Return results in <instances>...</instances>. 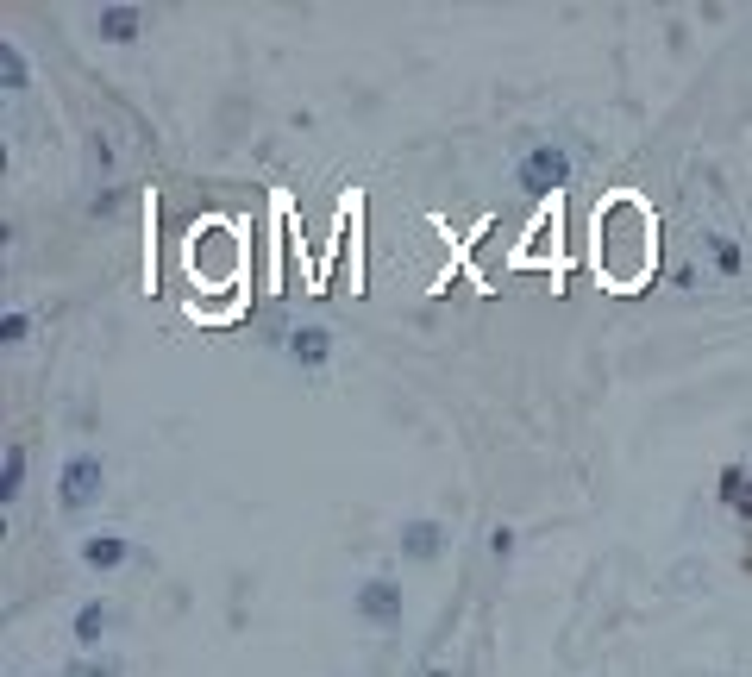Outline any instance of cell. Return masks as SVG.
Segmentation results:
<instances>
[{"label": "cell", "instance_id": "obj_1", "mask_svg": "<svg viewBox=\"0 0 752 677\" xmlns=\"http://www.w3.org/2000/svg\"><path fill=\"white\" fill-rule=\"evenodd\" d=\"M652 258H658V226H652V214H646L633 195L608 201L602 214H596V270H602L621 295H633V289L646 283Z\"/></svg>", "mask_w": 752, "mask_h": 677}, {"label": "cell", "instance_id": "obj_2", "mask_svg": "<svg viewBox=\"0 0 752 677\" xmlns=\"http://www.w3.org/2000/svg\"><path fill=\"white\" fill-rule=\"evenodd\" d=\"M571 176H577V157L558 145V138H539V145L521 151V163H514V189H521L527 201H546L558 189H571Z\"/></svg>", "mask_w": 752, "mask_h": 677}, {"label": "cell", "instance_id": "obj_3", "mask_svg": "<svg viewBox=\"0 0 752 677\" xmlns=\"http://www.w3.org/2000/svg\"><path fill=\"white\" fill-rule=\"evenodd\" d=\"M101 496H107V458L94 452V446L69 452L63 471H57V508L82 521V515H94V508H101Z\"/></svg>", "mask_w": 752, "mask_h": 677}, {"label": "cell", "instance_id": "obj_4", "mask_svg": "<svg viewBox=\"0 0 752 677\" xmlns=\"http://www.w3.org/2000/svg\"><path fill=\"white\" fill-rule=\"evenodd\" d=\"M351 615H358L364 627H376V634H395V627L408 621V590H402V577H364L358 590H351Z\"/></svg>", "mask_w": 752, "mask_h": 677}, {"label": "cell", "instance_id": "obj_5", "mask_svg": "<svg viewBox=\"0 0 752 677\" xmlns=\"http://www.w3.org/2000/svg\"><path fill=\"white\" fill-rule=\"evenodd\" d=\"M395 552L408 558V565H439L445 552H452V521L439 515H408L395 527Z\"/></svg>", "mask_w": 752, "mask_h": 677}, {"label": "cell", "instance_id": "obj_6", "mask_svg": "<svg viewBox=\"0 0 752 677\" xmlns=\"http://www.w3.org/2000/svg\"><path fill=\"white\" fill-rule=\"evenodd\" d=\"M76 558H82V571H94V577H120L132 565V540H126L120 527H88L82 540H76Z\"/></svg>", "mask_w": 752, "mask_h": 677}, {"label": "cell", "instance_id": "obj_7", "mask_svg": "<svg viewBox=\"0 0 752 677\" xmlns=\"http://www.w3.org/2000/svg\"><path fill=\"white\" fill-rule=\"evenodd\" d=\"M145 26H151V13L138 7V0H107V7L88 13V32L101 38V44H138Z\"/></svg>", "mask_w": 752, "mask_h": 677}, {"label": "cell", "instance_id": "obj_8", "mask_svg": "<svg viewBox=\"0 0 752 677\" xmlns=\"http://www.w3.org/2000/svg\"><path fill=\"white\" fill-rule=\"evenodd\" d=\"M113 627H120V602L113 596H88L76 615H69V640H76V652H101L113 640Z\"/></svg>", "mask_w": 752, "mask_h": 677}, {"label": "cell", "instance_id": "obj_9", "mask_svg": "<svg viewBox=\"0 0 752 677\" xmlns=\"http://www.w3.org/2000/svg\"><path fill=\"white\" fill-rule=\"evenodd\" d=\"M282 352H289V364L301 370V377H320V370L333 364L339 339H333V326H295V333L282 339Z\"/></svg>", "mask_w": 752, "mask_h": 677}, {"label": "cell", "instance_id": "obj_10", "mask_svg": "<svg viewBox=\"0 0 752 677\" xmlns=\"http://www.w3.org/2000/svg\"><path fill=\"white\" fill-rule=\"evenodd\" d=\"M26 471H32V446L26 439H7V452H0V508H13L26 496Z\"/></svg>", "mask_w": 752, "mask_h": 677}, {"label": "cell", "instance_id": "obj_11", "mask_svg": "<svg viewBox=\"0 0 752 677\" xmlns=\"http://www.w3.org/2000/svg\"><path fill=\"white\" fill-rule=\"evenodd\" d=\"M0 88H7V95H26L32 88V63L19 51V38H0Z\"/></svg>", "mask_w": 752, "mask_h": 677}, {"label": "cell", "instance_id": "obj_12", "mask_svg": "<svg viewBox=\"0 0 752 677\" xmlns=\"http://www.w3.org/2000/svg\"><path fill=\"white\" fill-rule=\"evenodd\" d=\"M57 677H126V659L120 652H76Z\"/></svg>", "mask_w": 752, "mask_h": 677}, {"label": "cell", "instance_id": "obj_13", "mask_svg": "<svg viewBox=\"0 0 752 677\" xmlns=\"http://www.w3.org/2000/svg\"><path fill=\"white\" fill-rule=\"evenodd\" d=\"M702 245H709V264L727 276V283H734V276L746 270V251H740V239H734V232H709Z\"/></svg>", "mask_w": 752, "mask_h": 677}, {"label": "cell", "instance_id": "obj_14", "mask_svg": "<svg viewBox=\"0 0 752 677\" xmlns=\"http://www.w3.org/2000/svg\"><path fill=\"white\" fill-rule=\"evenodd\" d=\"M32 326H38L32 308H7V314H0V345H7V352H19V345L32 339Z\"/></svg>", "mask_w": 752, "mask_h": 677}, {"label": "cell", "instance_id": "obj_15", "mask_svg": "<svg viewBox=\"0 0 752 677\" xmlns=\"http://www.w3.org/2000/svg\"><path fill=\"white\" fill-rule=\"evenodd\" d=\"M514 546H521V533H514V527H489V558H496V565H508Z\"/></svg>", "mask_w": 752, "mask_h": 677}, {"label": "cell", "instance_id": "obj_16", "mask_svg": "<svg viewBox=\"0 0 752 677\" xmlns=\"http://www.w3.org/2000/svg\"><path fill=\"white\" fill-rule=\"evenodd\" d=\"M721 502H746V464H727L721 471Z\"/></svg>", "mask_w": 752, "mask_h": 677}, {"label": "cell", "instance_id": "obj_17", "mask_svg": "<svg viewBox=\"0 0 752 677\" xmlns=\"http://www.w3.org/2000/svg\"><path fill=\"white\" fill-rule=\"evenodd\" d=\"M427 677H452V671H445V665H433V671H427Z\"/></svg>", "mask_w": 752, "mask_h": 677}]
</instances>
